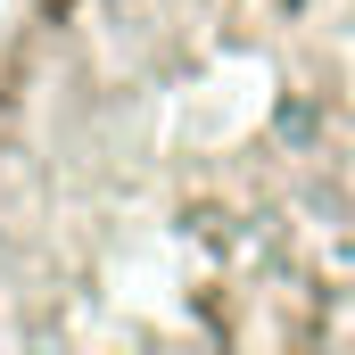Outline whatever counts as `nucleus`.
Returning a JSON list of instances; mask_svg holds the SVG:
<instances>
[{"label":"nucleus","instance_id":"1","mask_svg":"<svg viewBox=\"0 0 355 355\" xmlns=\"http://www.w3.org/2000/svg\"><path fill=\"white\" fill-rule=\"evenodd\" d=\"M0 347H355V0H0Z\"/></svg>","mask_w":355,"mask_h":355}]
</instances>
